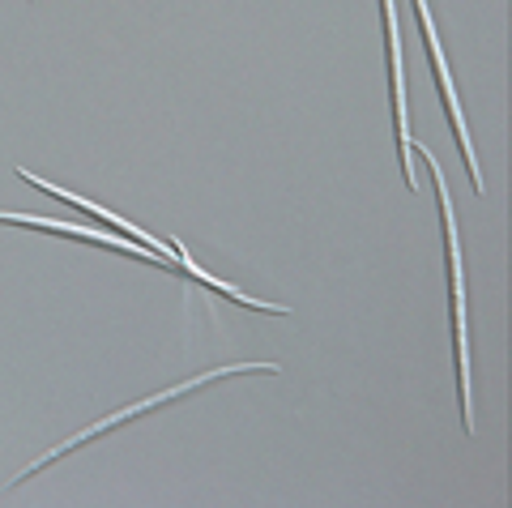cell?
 <instances>
[{
	"mask_svg": "<svg viewBox=\"0 0 512 508\" xmlns=\"http://www.w3.org/2000/svg\"><path fill=\"white\" fill-rule=\"evenodd\" d=\"M410 154H423L427 171H436V197H440V218H444V244H448V291H453V338H457V385H461V419L466 432L474 436V402H470V338H466V269H461V244H457V218L453 201H448L444 167L436 163V154L419 141H410Z\"/></svg>",
	"mask_w": 512,
	"mask_h": 508,
	"instance_id": "6da1fadb",
	"label": "cell"
},
{
	"mask_svg": "<svg viewBox=\"0 0 512 508\" xmlns=\"http://www.w3.org/2000/svg\"><path fill=\"white\" fill-rule=\"evenodd\" d=\"M244 372H274L278 376V363H231V368H218V372H205V376H192V380H184V385H171V389H163V393H154V398H146V402H133V406H124V410H116V415H107V419H99V423H90L86 432H77V436H69L64 444H56L52 453H43L35 466H26L22 474H13L9 479V487L13 483H22V479H30L35 470H43L47 462H56L60 453H69V449H82L86 440H94V436H103V432H111V427H120V423H128V419H137V415H146V410H154V406H163V402H171V398H180V393H188V389H197V385H210V380H218V376H244Z\"/></svg>",
	"mask_w": 512,
	"mask_h": 508,
	"instance_id": "7a4b0ae2",
	"label": "cell"
},
{
	"mask_svg": "<svg viewBox=\"0 0 512 508\" xmlns=\"http://www.w3.org/2000/svg\"><path fill=\"white\" fill-rule=\"evenodd\" d=\"M414 18L423 26V43L431 52V69H436V82H440V94H444V107H448V120H453V133H457V146L466 154V171H470V188L478 197L487 193L483 184V171H478V158H474V146H470V133H466V120H461V103H457V90H453V77H448V65H444V52H440V35L431 26V13H427V0H414Z\"/></svg>",
	"mask_w": 512,
	"mask_h": 508,
	"instance_id": "3957f363",
	"label": "cell"
},
{
	"mask_svg": "<svg viewBox=\"0 0 512 508\" xmlns=\"http://www.w3.org/2000/svg\"><path fill=\"white\" fill-rule=\"evenodd\" d=\"M384 9V35H389V82H393V120H397V146H402V176L406 188L419 193V176L410 167V107H406V69H402V30H397V5L380 0Z\"/></svg>",
	"mask_w": 512,
	"mask_h": 508,
	"instance_id": "277c9868",
	"label": "cell"
},
{
	"mask_svg": "<svg viewBox=\"0 0 512 508\" xmlns=\"http://www.w3.org/2000/svg\"><path fill=\"white\" fill-rule=\"evenodd\" d=\"M18 180H26V184H35L39 193H47V197H56V201H64V205H77V210H86V214H94V218H103L111 231H120V235H128V240H137V244H146L150 252H158L171 269H180V257H175V244H167V240H154L150 231H141V227H133V222H124V218H116L111 210H103V205H94V201H86V197H77V193H69V188H56V184H47L43 176H35V171H26V167H18Z\"/></svg>",
	"mask_w": 512,
	"mask_h": 508,
	"instance_id": "5b68a950",
	"label": "cell"
},
{
	"mask_svg": "<svg viewBox=\"0 0 512 508\" xmlns=\"http://www.w3.org/2000/svg\"><path fill=\"white\" fill-rule=\"evenodd\" d=\"M0 222H18V227H35V231H52V235H73L82 244H94V248H116L124 257H137V261H154V265H167L158 252H150L146 244L137 240H120L111 231H90V227H69V222H56V218H35V214H0ZM171 269V265H167Z\"/></svg>",
	"mask_w": 512,
	"mask_h": 508,
	"instance_id": "8992f818",
	"label": "cell"
}]
</instances>
